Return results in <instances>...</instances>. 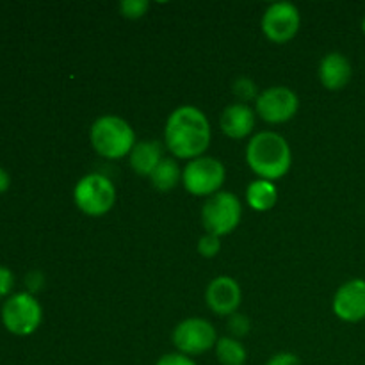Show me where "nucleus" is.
Returning a JSON list of instances; mask_svg holds the SVG:
<instances>
[{
    "instance_id": "obj_27",
    "label": "nucleus",
    "mask_w": 365,
    "mask_h": 365,
    "mask_svg": "<svg viewBox=\"0 0 365 365\" xmlns=\"http://www.w3.org/2000/svg\"><path fill=\"white\" fill-rule=\"evenodd\" d=\"M9 185H11L9 173H7V171L4 170V168H0V195L7 191V189H9Z\"/></svg>"
},
{
    "instance_id": "obj_7",
    "label": "nucleus",
    "mask_w": 365,
    "mask_h": 365,
    "mask_svg": "<svg viewBox=\"0 0 365 365\" xmlns=\"http://www.w3.org/2000/svg\"><path fill=\"white\" fill-rule=\"evenodd\" d=\"M227 170L221 160L214 157H198L189 160L187 166L182 171V184L185 191L195 196H212L223 187Z\"/></svg>"
},
{
    "instance_id": "obj_11",
    "label": "nucleus",
    "mask_w": 365,
    "mask_h": 365,
    "mask_svg": "<svg viewBox=\"0 0 365 365\" xmlns=\"http://www.w3.org/2000/svg\"><path fill=\"white\" fill-rule=\"evenodd\" d=\"M334 312L346 323L365 319V280L355 278L337 289L334 296Z\"/></svg>"
},
{
    "instance_id": "obj_19",
    "label": "nucleus",
    "mask_w": 365,
    "mask_h": 365,
    "mask_svg": "<svg viewBox=\"0 0 365 365\" xmlns=\"http://www.w3.org/2000/svg\"><path fill=\"white\" fill-rule=\"evenodd\" d=\"M232 89H234V95L241 100V103L252 102V100L259 98V93H257V84L248 77L235 78V82L232 84Z\"/></svg>"
},
{
    "instance_id": "obj_22",
    "label": "nucleus",
    "mask_w": 365,
    "mask_h": 365,
    "mask_svg": "<svg viewBox=\"0 0 365 365\" xmlns=\"http://www.w3.org/2000/svg\"><path fill=\"white\" fill-rule=\"evenodd\" d=\"M228 328H230V331L235 337H245L250 331V319L245 314L235 312L228 317Z\"/></svg>"
},
{
    "instance_id": "obj_17",
    "label": "nucleus",
    "mask_w": 365,
    "mask_h": 365,
    "mask_svg": "<svg viewBox=\"0 0 365 365\" xmlns=\"http://www.w3.org/2000/svg\"><path fill=\"white\" fill-rule=\"evenodd\" d=\"M150 180H152V185L157 191H171L182 182V170L177 160L171 159V157H164L157 164L153 173L150 175Z\"/></svg>"
},
{
    "instance_id": "obj_12",
    "label": "nucleus",
    "mask_w": 365,
    "mask_h": 365,
    "mask_svg": "<svg viewBox=\"0 0 365 365\" xmlns=\"http://www.w3.org/2000/svg\"><path fill=\"white\" fill-rule=\"evenodd\" d=\"M207 307L217 316H228L237 312L242 302L241 285L230 277H217L209 284L205 292Z\"/></svg>"
},
{
    "instance_id": "obj_3",
    "label": "nucleus",
    "mask_w": 365,
    "mask_h": 365,
    "mask_svg": "<svg viewBox=\"0 0 365 365\" xmlns=\"http://www.w3.org/2000/svg\"><path fill=\"white\" fill-rule=\"evenodd\" d=\"M89 139L100 157L106 159H123L130 155L135 141V132L127 120L114 114H103L91 125Z\"/></svg>"
},
{
    "instance_id": "obj_18",
    "label": "nucleus",
    "mask_w": 365,
    "mask_h": 365,
    "mask_svg": "<svg viewBox=\"0 0 365 365\" xmlns=\"http://www.w3.org/2000/svg\"><path fill=\"white\" fill-rule=\"evenodd\" d=\"M216 356L221 365H245L246 362V348L232 337L217 339Z\"/></svg>"
},
{
    "instance_id": "obj_2",
    "label": "nucleus",
    "mask_w": 365,
    "mask_h": 365,
    "mask_svg": "<svg viewBox=\"0 0 365 365\" xmlns=\"http://www.w3.org/2000/svg\"><path fill=\"white\" fill-rule=\"evenodd\" d=\"M246 163L260 178L274 182L291 170V146L287 139L277 132H259L246 146Z\"/></svg>"
},
{
    "instance_id": "obj_6",
    "label": "nucleus",
    "mask_w": 365,
    "mask_h": 365,
    "mask_svg": "<svg viewBox=\"0 0 365 365\" xmlns=\"http://www.w3.org/2000/svg\"><path fill=\"white\" fill-rule=\"evenodd\" d=\"M241 200L234 192L220 191L203 203L202 223L207 234L217 235V237L232 234L241 223Z\"/></svg>"
},
{
    "instance_id": "obj_1",
    "label": "nucleus",
    "mask_w": 365,
    "mask_h": 365,
    "mask_svg": "<svg viewBox=\"0 0 365 365\" xmlns=\"http://www.w3.org/2000/svg\"><path fill=\"white\" fill-rule=\"evenodd\" d=\"M212 139L210 123L203 110L182 106L170 114L164 128V143L178 159H198L207 152Z\"/></svg>"
},
{
    "instance_id": "obj_24",
    "label": "nucleus",
    "mask_w": 365,
    "mask_h": 365,
    "mask_svg": "<svg viewBox=\"0 0 365 365\" xmlns=\"http://www.w3.org/2000/svg\"><path fill=\"white\" fill-rule=\"evenodd\" d=\"M13 285L14 277L13 273H11V269L6 266H0V299L9 296V292L13 291Z\"/></svg>"
},
{
    "instance_id": "obj_8",
    "label": "nucleus",
    "mask_w": 365,
    "mask_h": 365,
    "mask_svg": "<svg viewBox=\"0 0 365 365\" xmlns=\"http://www.w3.org/2000/svg\"><path fill=\"white\" fill-rule=\"evenodd\" d=\"M173 344L178 349V353H184L187 356L203 355L209 349L216 348V328L207 319L189 317V319H184L175 327Z\"/></svg>"
},
{
    "instance_id": "obj_4",
    "label": "nucleus",
    "mask_w": 365,
    "mask_h": 365,
    "mask_svg": "<svg viewBox=\"0 0 365 365\" xmlns=\"http://www.w3.org/2000/svg\"><path fill=\"white\" fill-rule=\"evenodd\" d=\"M75 205L86 216H106L116 203V187L113 180L102 173L84 175L73 189Z\"/></svg>"
},
{
    "instance_id": "obj_5",
    "label": "nucleus",
    "mask_w": 365,
    "mask_h": 365,
    "mask_svg": "<svg viewBox=\"0 0 365 365\" xmlns=\"http://www.w3.org/2000/svg\"><path fill=\"white\" fill-rule=\"evenodd\" d=\"M0 319L9 334L18 337L32 335L43 321V309L34 294L16 292L4 302Z\"/></svg>"
},
{
    "instance_id": "obj_23",
    "label": "nucleus",
    "mask_w": 365,
    "mask_h": 365,
    "mask_svg": "<svg viewBox=\"0 0 365 365\" xmlns=\"http://www.w3.org/2000/svg\"><path fill=\"white\" fill-rule=\"evenodd\" d=\"M155 365H198L191 356L184 355V353H168L157 360Z\"/></svg>"
},
{
    "instance_id": "obj_13",
    "label": "nucleus",
    "mask_w": 365,
    "mask_h": 365,
    "mask_svg": "<svg viewBox=\"0 0 365 365\" xmlns=\"http://www.w3.org/2000/svg\"><path fill=\"white\" fill-rule=\"evenodd\" d=\"M353 68L348 57L341 52H330L319 63V81L330 91H339L349 84Z\"/></svg>"
},
{
    "instance_id": "obj_28",
    "label": "nucleus",
    "mask_w": 365,
    "mask_h": 365,
    "mask_svg": "<svg viewBox=\"0 0 365 365\" xmlns=\"http://www.w3.org/2000/svg\"><path fill=\"white\" fill-rule=\"evenodd\" d=\"M362 31H364V34H365V18L362 20Z\"/></svg>"
},
{
    "instance_id": "obj_25",
    "label": "nucleus",
    "mask_w": 365,
    "mask_h": 365,
    "mask_svg": "<svg viewBox=\"0 0 365 365\" xmlns=\"http://www.w3.org/2000/svg\"><path fill=\"white\" fill-rule=\"evenodd\" d=\"M266 365H302V362H299L298 355H294V353L282 351L271 356Z\"/></svg>"
},
{
    "instance_id": "obj_26",
    "label": "nucleus",
    "mask_w": 365,
    "mask_h": 365,
    "mask_svg": "<svg viewBox=\"0 0 365 365\" xmlns=\"http://www.w3.org/2000/svg\"><path fill=\"white\" fill-rule=\"evenodd\" d=\"M25 285H27V289L31 294L41 291L43 285H45V277H43L41 271H31V273L25 277Z\"/></svg>"
},
{
    "instance_id": "obj_21",
    "label": "nucleus",
    "mask_w": 365,
    "mask_h": 365,
    "mask_svg": "<svg viewBox=\"0 0 365 365\" xmlns=\"http://www.w3.org/2000/svg\"><path fill=\"white\" fill-rule=\"evenodd\" d=\"M221 252V239L217 235L205 234L198 241V253L205 259H214Z\"/></svg>"
},
{
    "instance_id": "obj_20",
    "label": "nucleus",
    "mask_w": 365,
    "mask_h": 365,
    "mask_svg": "<svg viewBox=\"0 0 365 365\" xmlns=\"http://www.w3.org/2000/svg\"><path fill=\"white\" fill-rule=\"evenodd\" d=\"M150 9L148 0H121L120 2V11L125 18H130V20H138L143 18Z\"/></svg>"
},
{
    "instance_id": "obj_14",
    "label": "nucleus",
    "mask_w": 365,
    "mask_h": 365,
    "mask_svg": "<svg viewBox=\"0 0 365 365\" xmlns=\"http://www.w3.org/2000/svg\"><path fill=\"white\" fill-rule=\"evenodd\" d=\"M221 130L232 139H242L255 128V110L241 102L230 103L221 114Z\"/></svg>"
},
{
    "instance_id": "obj_9",
    "label": "nucleus",
    "mask_w": 365,
    "mask_h": 365,
    "mask_svg": "<svg viewBox=\"0 0 365 365\" xmlns=\"http://www.w3.org/2000/svg\"><path fill=\"white\" fill-rule=\"evenodd\" d=\"M257 114L267 123H285L298 114L299 98L291 88L273 86L255 100Z\"/></svg>"
},
{
    "instance_id": "obj_10",
    "label": "nucleus",
    "mask_w": 365,
    "mask_h": 365,
    "mask_svg": "<svg viewBox=\"0 0 365 365\" xmlns=\"http://www.w3.org/2000/svg\"><path fill=\"white\" fill-rule=\"evenodd\" d=\"M302 16L299 9L291 2H274L262 16V32L269 41L287 43L298 34Z\"/></svg>"
},
{
    "instance_id": "obj_15",
    "label": "nucleus",
    "mask_w": 365,
    "mask_h": 365,
    "mask_svg": "<svg viewBox=\"0 0 365 365\" xmlns=\"http://www.w3.org/2000/svg\"><path fill=\"white\" fill-rule=\"evenodd\" d=\"M163 146L157 141H139L135 143L134 148H132L128 160H130L132 170L135 171L141 177H148L153 173V170L157 168V164L163 160Z\"/></svg>"
},
{
    "instance_id": "obj_16",
    "label": "nucleus",
    "mask_w": 365,
    "mask_h": 365,
    "mask_svg": "<svg viewBox=\"0 0 365 365\" xmlns=\"http://www.w3.org/2000/svg\"><path fill=\"white\" fill-rule=\"evenodd\" d=\"M246 200H248V205L252 207L257 212H266V210L273 209L274 203L278 200V189L277 185L271 180H253L252 184L246 189Z\"/></svg>"
}]
</instances>
